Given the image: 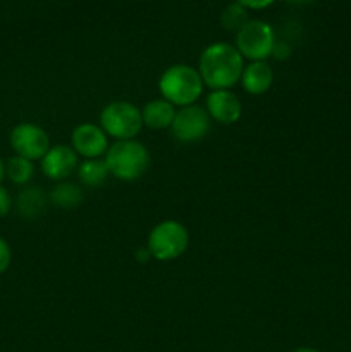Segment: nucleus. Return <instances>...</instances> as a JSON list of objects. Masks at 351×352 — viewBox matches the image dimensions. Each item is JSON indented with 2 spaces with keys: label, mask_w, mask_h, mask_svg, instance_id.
Masks as SVG:
<instances>
[{
  "label": "nucleus",
  "mask_w": 351,
  "mask_h": 352,
  "mask_svg": "<svg viewBox=\"0 0 351 352\" xmlns=\"http://www.w3.org/2000/svg\"><path fill=\"white\" fill-rule=\"evenodd\" d=\"M10 146L17 157L33 162L43 158L50 150V138L40 126L31 122H21L10 131Z\"/></svg>",
  "instance_id": "7"
},
{
  "label": "nucleus",
  "mask_w": 351,
  "mask_h": 352,
  "mask_svg": "<svg viewBox=\"0 0 351 352\" xmlns=\"http://www.w3.org/2000/svg\"><path fill=\"white\" fill-rule=\"evenodd\" d=\"M3 174H6V165H3L2 158H0V182H2V179H3Z\"/></svg>",
  "instance_id": "22"
},
{
  "label": "nucleus",
  "mask_w": 351,
  "mask_h": 352,
  "mask_svg": "<svg viewBox=\"0 0 351 352\" xmlns=\"http://www.w3.org/2000/svg\"><path fill=\"white\" fill-rule=\"evenodd\" d=\"M105 164L114 177L120 181H136L148 170L150 153L140 141H116L109 146Z\"/></svg>",
  "instance_id": "3"
},
{
  "label": "nucleus",
  "mask_w": 351,
  "mask_h": 352,
  "mask_svg": "<svg viewBox=\"0 0 351 352\" xmlns=\"http://www.w3.org/2000/svg\"><path fill=\"white\" fill-rule=\"evenodd\" d=\"M141 119L143 126H148L150 129H171L176 119V109L164 98L151 100L141 110Z\"/></svg>",
  "instance_id": "13"
},
{
  "label": "nucleus",
  "mask_w": 351,
  "mask_h": 352,
  "mask_svg": "<svg viewBox=\"0 0 351 352\" xmlns=\"http://www.w3.org/2000/svg\"><path fill=\"white\" fill-rule=\"evenodd\" d=\"M220 23H222L224 30L227 31H240L244 24L248 23V12L240 2L231 3L224 9L222 16H220Z\"/></svg>",
  "instance_id": "18"
},
{
  "label": "nucleus",
  "mask_w": 351,
  "mask_h": 352,
  "mask_svg": "<svg viewBox=\"0 0 351 352\" xmlns=\"http://www.w3.org/2000/svg\"><path fill=\"white\" fill-rule=\"evenodd\" d=\"M10 206H12V199H10L9 191L0 184V217H6L10 212Z\"/></svg>",
  "instance_id": "20"
},
{
  "label": "nucleus",
  "mask_w": 351,
  "mask_h": 352,
  "mask_svg": "<svg viewBox=\"0 0 351 352\" xmlns=\"http://www.w3.org/2000/svg\"><path fill=\"white\" fill-rule=\"evenodd\" d=\"M244 9H265V7L272 6V2H240Z\"/></svg>",
  "instance_id": "21"
},
{
  "label": "nucleus",
  "mask_w": 351,
  "mask_h": 352,
  "mask_svg": "<svg viewBox=\"0 0 351 352\" xmlns=\"http://www.w3.org/2000/svg\"><path fill=\"white\" fill-rule=\"evenodd\" d=\"M109 168H107L105 160H86L83 164H79L78 167V175L79 181L85 186L89 188H98L103 182L107 181V175H109Z\"/></svg>",
  "instance_id": "14"
},
{
  "label": "nucleus",
  "mask_w": 351,
  "mask_h": 352,
  "mask_svg": "<svg viewBox=\"0 0 351 352\" xmlns=\"http://www.w3.org/2000/svg\"><path fill=\"white\" fill-rule=\"evenodd\" d=\"M272 81H274V72L265 60L251 62L250 65L244 67L243 76H241L244 91H248L250 95H262V93L268 91Z\"/></svg>",
  "instance_id": "12"
},
{
  "label": "nucleus",
  "mask_w": 351,
  "mask_h": 352,
  "mask_svg": "<svg viewBox=\"0 0 351 352\" xmlns=\"http://www.w3.org/2000/svg\"><path fill=\"white\" fill-rule=\"evenodd\" d=\"M243 71V57L233 45L212 43L202 52L198 72L203 82L213 91L233 88L241 79Z\"/></svg>",
  "instance_id": "1"
},
{
  "label": "nucleus",
  "mask_w": 351,
  "mask_h": 352,
  "mask_svg": "<svg viewBox=\"0 0 351 352\" xmlns=\"http://www.w3.org/2000/svg\"><path fill=\"white\" fill-rule=\"evenodd\" d=\"M189 244L188 229L181 222L165 220L155 226L148 236V253L158 261L176 260Z\"/></svg>",
  "instance_id": "4"
},
{
  "label": "nucleus",
  "mask_w": 351,
  "mask_h": 352,
  "mask_svg": "<svg viewBox=\"0 0 351 352\" xmlns=\"http://www.w3.org/2000/svg\"><path fill=\"white\" fill-rule=\"evenodd\" d=\"M72 150L88 160H96L109 151V140L102 127L85 122L72 131Z\"/></svg>",
  "instance_id": "9"
},
{
  "label": "nucleus",
  "mask_w": 351,
  "mask_h": 352,
  "mask_svg": "<svg viewBox=\"0 0 351 352\" xmlns=\"http://www.w3.org/2000/svg\"><path fill=\"white\" fill-rule=\"evenodd\" d=\"M50 199L58 208H76L83 201V192L72 182H61L52 189Z\"/></svg>",
  "instance_id": "16"
},
{
  "label": "nucleus",
  "mask_w": 351,
  "mask_h": 352,
  "mask_svg": "<svg viewBox=\"0 0 351 352\" xmlns=\"http://www.w3.org/2000/svg\"><path fill=\"white\" fill-rule=\"evenodd\" d=\"M210 116L198 105L182 107L171 126L172 136L181 143H196L209 134Z\"/></svg>",
  "instance_id": "8"
},
{
  "label": "nucleus",
  "mask_w": 351,
  "mask_h": 352,
  "mask_svg": "<svg viewBox=\"0 0 351 352\" xmlns=\"http://www.w3.org/2000/svg\"><path fill=\"white\" fill-rule=\"evenodd\" d=\"M10 260H12V253H10L9 243L3 237H0V275L10 267Z\"/></svg>",
  "instance_id": "19"
},
{
  "label": "nucleus",
  "mask_w": 351,
  "mask_h": 352,
  "mask_svg": "<svg viewBox=\"0 0 351 352\" xmlns=\"http://www.w3.org/2000/svg\"><path fill=\"white\" fill-rule=\"evenodd\" d=\"M292 352H319L317 349H312V347H299V349L292 351Z\"/></svg>",
  "instance_id": "23"
},
{
  "label": "nucleus",
  "mask_w": 351,
  "mask_h": 352,
  "mask_svg": "<svg viewBox=\"0 0 351 352\" xmlns=\"http://www.w3.org/2000/svg\"><path fill=\"white\" fill-rule=\"evenodd\" d=\"M100 124L107 136L117 141L133 140L143 127L141 110L129 102H112L100 113Z\"/></svg>",
  "instance_id": "5"
},
{
  "label": "nucleus",
  "mask_w": 351,
  "mask_h": 352,
  "mask_svg": "<svg viewBox=\"0 0 351 352\" xmlns=\"http://www.w3.org/2000/svg\"><path fill=\"white\" fill-rule=\"evenodd\" d=\"M45 205H47V199H45L43 191L38 188L26 189V191L21 192L19 199H17L21 215L26 217V219H34V217L40 215L45 210Z\"/></svg>",
  "instance_id": "15"
},
{
  "label": "nucleus",
  "mask_w": 351,
  "mask_h": 352,
  "mask_svg": "<svg viewBox=\"0 0 351 352\" xmlns=\"http://www.w3.org/2000/svg\"><path fill=\"white\" fill-rule=\"evenodd\" d=\"M241 110H243V107H241L240 98L229 89L212 91L206 98V112L220 124L237 122L241 117Z\"/></svg>",
  "instance_id": "11"
},
{
  "label": "nucleus",
  "mask_w": 351,
  "mask_h": 352,
  "mask_svg": "<svg viewBox=\"0 0 351 352\" xmlns=\"http://www.w3.org/2000/svg\"><path fill=\"white\" fill-rule=\"evenodd\" d=\"M236 48L241 57L262 62L274 54L275 34L265 21H248L236 33Z\"/></svg>",
  "instance_id": "6"
},
{
  "label": "nucleus",
  "mask_w": 351,
  "mask_h": 352,
  "mask_svg": "<svg viewBox=\"0 0 351 352\" xmlns=\"http://www.w3.org/2000/svg\"><path fill=\"white\" fill-rule=\"evenodd\" d=\"M76 167H78V153L65 144L52 146L41 158V170L48 179H54V181L69 177L76 170Z\"/></svg>",
  "instance_id": "10"
},
{
  "label": "nucleus",
  "mask_w": 351,
  "mask_h": 352,
  "mask_svg": "<svg viewBox=\"0 0 351 352\" xmlns=\"http://www.w3.org/2000/svg\"><path fill=\"white\" fill-rule=\"evenodd\" d=\"M164 100L172 105L189 107L202 96L203 79L195 67L186 64H174L165 69L158 81Z\"/></svg>",
  "instance_id": "2"
},
{
  "label": "nucleus",
  "mask_w": 351,
  "mask_h": 352,
  "mask_svg": "<svg viewBox=\"0 0 351 352\" xmlns=\"http://www.w3.org/2000/svg\"><path fill=\"white\" fill-rule=\"evenodd\" d=\"M33 162L26 160L23 157H12L7 160L6 164V174L9 175L10 181L14 184H26L31 177H33Z\"/></svg>",
  "instance_id": "17"
}]
</instances>
